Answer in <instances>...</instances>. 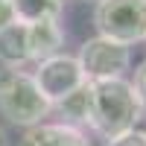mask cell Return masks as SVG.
<instances>
[{
    "mask_svg": "<svg viewBox=\"0 0 146 146\" xmlns=\"http://www.w3.org/2000/svg\"><path fill=\"white\" fill-rule=\"evenodd\" d=\"M94 27L96 35L126 47L146 41V0H100L94 6Z\"/></svg>",
    "mask_w": 146,
    "mask_h": 146,
    "instance_id": "3957f363",
    "label": "cell"
},
{
    "mask_svg": "<svg viewBox=\"0 0 146 146\" xmlns=\"http://www.w3.org/2000/svg\"><path fill=\"white\" fill-rule=\"evenodd\" d=\"M67 0H12L15 21L35 23V21H58Z\"/></svg>",
    "mask_w": 146,
    "mask_h": 146,
    "instance_id": "30bf717a",
    "label": "cell"
},
{
    "mask_svg": "<svg viewBox=\"0 0 146 146\" xmlns=\"http://www.w3.org/2000/svg\"><path fill=\"white\" fill-rule=\"evenodd\" d=\"M131 85H135V91L140 94V100H143V105H146V58L135 67V79H131Z\"/></svg>",
    "mask_w": 146,
    "mask_h": 146,
    "instance_id": "7c38bea8",
    "label": "cell"
},
{
    "mask_svg": "<svg viewBox=\"0 0 146 146\" xmlns=\"http://www.w3.org/2000/svg\"><path fill=\"white\" fill-rule=\"evenodd\" d=\"M53 114L62 117L58 123H64V126L82 129V131L88 129V82H85L79 91H73L70 96H64L62 102H56Z\"/></svg>",
    "mask_w": 146,
    "mask_h": 146,
    "instance_id": "9c48e42d",
    "label": "cell"
},
{
    "mask_svg": "<svg viewBox=\"0 0 146 146\" xmlns=\"http://www.w3.org/2000/svg\"><path fill=\"white\" fill-rule=\"evenodd\" d=\"M27 38H29V58L35 67V64L62 53L64 29L58 21H35V23H27Z\"/></svg>",
    "mask_w": 146,
    "mask_h": 146,
    "instance_id": "52a82bcc",
    "label": "cell"
},
{
    "mask_svg": "<svg viewBox=\"0 0 146 146\" xmlns=\"http://www.w3.org/2000/svg\"><path fill=\"white\" fill-rule=\"evenodd\" d=\"M53 105L41 94L32 70L0 67V117H6L12 126L32 129L38 123H47Z\"/></svg>",
    "mask_w": 146,
    "mask_h": 146,
    "instance_id": "7a4b0ae2",
    "label": "cell"
},
{
    "mask_svg": "<svg viewBox=\"0 0 146 146\" xmlns=\"http://www.w3.org/2000/svg\"><path fill=\"white\" fill-rule=\"evenodd\" d=\"M143 100L129 79L88 82V129L102 140L137 129L143 117Z\"/></svg>",
    "mask_w": 146,
    "mask_h": 146,
    "instance_id": "6da1fadb",
    "label": "cell"
},
{
    "mask_svg": "<svg viewBox=\"0 0 146 146\" xmlns=\"http://www.w3.org/2000/svg\"><path fill=\"white\" fill-rule=\"evenodd\" d=\"M105 146H146V131L131 129V131H126V135H117L111 140H105Z\"/></svg>",
    "mask_w": 146,
    "mask_h": 146,
    "instance_id": "8fae6325",
    "label": "cell"
},
{
    "mask_svg": "<svg viewBox=\"0 0 146 146\" xmlns=\"http://www.w3.org/2000/svg\"><path fill=\"white\" fill-rule=\"evenodd\" d=\"M32 76L38 82L41 94L50 100V105L62 102L64 96H70L73 91H79L85 85V73H82V64L76 56H67V53H58L47 62L35 64L32 67Z\"/></svg>",
    "mask_w": 146,
    "mask_h": 146,
    "instance_id": "5b68a950",
    "label": "cell"
},
{
    "mask_svg": "<svg viewBox=\"0 0 146 146\" xmlns=\"http://www.w3.org/2000/svg\"><path fill=\"white\" fill-rule=\"evenodd\" d=\"M0 146H9V135H6L3 129H0Z\"/></svg>",
    "mask_w": 146,
    "mask_h": 146,
    "instance_id": "5bb4252c",
    "label": "cell"
},
{
    "mask_svg": "<svg viewBox=\"0 0 146 146\" xmlns=\"http://www.w3.org/2000/svg\"><path fill=\"white\" fill-rule=\"evenodd\" d=\"M18 146H91V140L82 129L64 123H38L32 129H23Z\"/></svg>",
    "mask_w": 146,
    "mask_h": 146,
    "instance_id": "8992f818",
    "label": "cell"
},
{
    "mask_svg": "<svg viewBox=\"0 0 146 146\" xmlns=\"http://www.w3.org/2000/svg\"><path fill=\"white\" fill-rule=\"evenodd\" d=\"M15 23V12H12V0H0V29Z\"/></svg>",
    "mask_w": 146,
    "mask_h": 146,
    "instance_id": "4fadbf2b",
    "label": "cell"
},
{
    "mask_svg": "<svg viewBox=\"0 0 146 146\" xmlns=\"http://www.w3.org/2000/svg\"><path fill=\"white\" fill-rule=\"evenodd\" d=\"M85 3H94V6H96V3H100V0H85Z\"/></svg>",
    "mask_w": 146,
    "mask_h": 146,
    "instance_id": "9a60e30c",
    "label": "cell"
},
{
    "mask_svg": "<svg viewBox=\"0 0 146 146\" xmlns=\"http://www.w3.org/2000/svg\"><path fill=\"white\" fill-rule=\"evenodd\" d=\"M0 67H15V70L32 67L29 38H27V23L23 21H15L0 29Z\"/></svg>",
    "mask_w": 146,
    "mask_h": 146,
    "instance_id": "ba28073f",
    "label": "cell"
},
{
    "mask_svg": "<svg viewBox=\"0 0 146 146\" xmlns=\"http://www.w3.org/2000/svg\"><path fill=\"white\" fill-rule=\"evenodd\" d=\"M79 64L85 73V82H105V79H126V70L131 67V50L126 44H117L111 38L94 35L79 47Z\"/></svg>",
    "mask_w": 146,
    "mask_h": 146,
    "instance_id": "277c9868",
    "label": "cell"
}]
</instances>
